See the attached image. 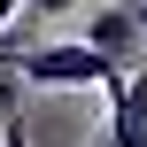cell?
<instances>
[{
  "instance_id": "obj_1",
  "label": "cell",
  "mask_w": 147,
  "mask_h": 147,
  "mask_svg": "<svg viewBox=\"0 0 147 147\" xmlns=\"http://www.w3.org/2000/svg\"><path fill=\"white\" fill-rule=\"evenodd\" d=\"M16 78H23V85H101V93H109L124 70H116V62H101L85 39H54V47L16 54Z\"/></svg>"
},
{
  "instance_id": "obj_3",
  "label": "cell",
  "mask_w": 147,
  "mask_h": 147,
  "mask_svg": "<svg viewBox=\"0 0 147 147\" xmlns=\"http://www.w3.org/2000/svg\"><path fill=\"white\" fill-rule=\"evenodd\" d=\"M109 147H147V70L109 85Z\"/></svg>"
},
{
  "instance_id": "obj_2",
  "label": "cell",
  "mask_w": 147,
  "mask_h": 147,
  "mask_svg": "<svg viewBox=\"0 0 147 147\" xmlns=\"http://www.w3.org/2000/svg\"><path fill=\"white\" fill-rule=\"evenodd\" d=\"M85 47L101 54V62H116L124 78L140 70L147 39H140V16H132V0H116V8H93V23H85Z\"/></svg>"
},
{
  "instance_id": "obj_5",
  "label": "cell",
  "mask_w": 147,
  "mask_h": 147,
  "mask_svg": "<svg viewBox=\"0 0 147 147\" xmlns=\"http://www.w3.org/2000/svg\"><path fill=\"white\" fill-rule=\"evenodd\" d=\"M132 16H140V39H147V0H132Z\"/></svg>"
},
{
  "instance_id": "obj_4",
  "label": "cell",
  "mask_w": 147,
  "mask_h": 147,
  "mask_svg": "<svg viewBox=\"0 0 147 147\" xmlns=\"http://www.w3.org/2000/svg\"><path fill=\"white\" fill-rule=\"evenodd\" d=\"M78 0H23V16H70Z\"/></svg>"
}]
</instances>
